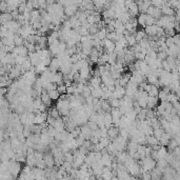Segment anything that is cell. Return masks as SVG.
Masks as SVG:
<instances>
[{"mask_svg":"<svg viewBox=\"0 0 180 180\" xmlns=\"http://www.w3.org/2000/svg\"><path fill=\"white\" fill-rule=\"evenodd\" d=\"M145 150H147V145H141L139 144L137 147V153L141 156V159L145 158Z\"/></svg>","mask_w":180,"mask_h":180,"instance_id":"4316f807","label":"cell"},{"mask_svg":"<svg viewBox=\"0 0 180 180\" xmlns=\"http://www.w3.org/2000/svg\"><path fill=\"white\" fill-rule=\"evenodd\" d=\"M147 37V34H145L144 30H140V31H137V33L135 34V38L137 43H139L141 40H143L144 38Z\"/></svg>","mask_w":180,"mask_h":180,"instance_id":"d6986e66","label":"cell"},{"mask_svg":"<svg viewBox=\"0 0 180 180\" xmlns=\"http://www.w3.org/2000/svg\"><path fill=\"white\" fill-rule=\"evenodd\" d=\"M173 38H174V42H175V45H177L178 47H180V34H176Z\"/></svg>","mask_w":180,"mask_h":180,"instance_id":"74e56055","label":"cell"},{"mask_svg":"<svg viewBox=\"0 0 180 180\" xmlns=\"http://www.w3.org/2000/svg\"><path fill=\"white\" fill-rule=\"evenodd\" d=\"M140 180H152L151 173H147V172L142 173L141 174V176H140Z\"/></svg>","mask_w":180,"mask_h":180,"instance_id":"8d00e7d4","label":"cell"},{"mask_svg":"<svg viewBox=\"0 0 180 180\" xmlns=\"http://www.w3.org/2000/svg\"><path fill=\"white\" fill-rule=\"evenodd\" d=\"M109 103H110V105H111L112 109H119L120 107V100L119 99H114V98H112V99L109 100Z\"/></svg>","mask_w":180,"mask_h":180,"instance_id":"d4e9b609","label":"cell"},{"mask_svg":"<svg viewBox=\"0 0 180 180\" xmlns=\"http://www.w3.org/2000/svg\"><path fill=\"white\" fill-rule=\"evenodd\" d=\"M82 96L84 98H87V97H90V96H92V90L90 89V87L85 85L84 89H83V92H82Z\"/></svg>","mask_w":180,"mask_h":180,"instance_id":"1f68e13d","label":"cell"},{"mask_svg":"<svg viewBox=\"0 0 180 180\" xmlns=\"http://www.w3.org/2000/svg\"><path fill=\"white\" fill-rule=\"evenodd\" d=\"M161 12H162L163 16H175V14H176L175 10L172 9V7H169V5H165V3H164V7L161 9Z\"/></svg>","mask_w":180,"mask_h":180,"instance_id":"7c38bea8","label":"cell"},{"mask_svg":"<svg viewBox=\"0 0 180 180\" xmlns=\"http://www.w3.org/2000/svg\"><path fill=\"white\" fill-rule=\"evenodd\" d=\"M111 180H119V179H118V177H117V176H114V177L112 178Z\"/></svg>","mask_w":180,"mask_h":180,"instance_id":"f6af8a7d","label":"cell"},{"mask_svg":"<svg viewBox=\"0 0 180 180\" xmlns=\"http://www.w3.org/2000/svg\"><path fill=\"white\" fill-rule=\"evenodd\" d=\"M99 141H100L99 138H96V137H92V138H91L92 144H98V143H99Z\"/></svg>","mask_w":180,"mask_h":180,"instance_id":"ab89813d","label":"cell"},{"mask_svg":"<svg viewBox=\"0 0 180 180\" xmlns=\"http://www.w3.org/2000/svg\"><path fill=\"white\" fill-rule=\"evenodd\" d=\"M54 129L58 132H64L65 131V124L62 121V118H59V119H56L55 123H54Z\"/></svg>","mask_w":180,"mask_h":180,"instance_id":"9c48e42d","label":"cell"},{"mask_svg":"<svg viewBox=\"0 0 180 180\" xmlns=\"http://www.w3.org/2000/svg\"><path fill=\"white\" fill-rule=\"evenodd\" d=\"M120 135V129L117 127H113L107 131V136L111 139V141H114L117 137H119Z\"/></svg>","mask_w":180,"mask_h":180,"instance_id":"277c9868","label":"cell"},{"mask_svg":"<svg viewBox=\"0 0 180 180\" xmlns=\"http://www.w3.org/2000/svg\"><path fill=\"white\" fill-rule=\"evenodd\" d=\"M12 20H14L12 14H10V13L0 14V22H1V25L7 24V22H10V21H12Z\"/></svg>","mask_w":180,"mask_h":180,"instance_id":"ba28073f","label":"cell"},{"mask_svg":"<svg viewBox=\"0 0 180 180\" xmlns=\"http://www.w3.org/2000/svg\"><path fill=\"white\" fill-rule=\"evenodd\" d=\"M55 121H56L55 118H53V117H52V116H50V115H49V117H47V124H49L50 127H53L54 123H55Z\"/></svg>","mask_w":180,"mask_h":180,"instance_id":"f35d334b","label":"cell"},{"mask_svg":"<svg viewBox=\"0 0 180 180\" xmlns=\"http://www.w3.org/2000/svg\"><path fill=\"white\" fill-rule=\"evenodd\" d=\"M43 159H44L45 164H47V167L53 169L55 167V157H54V155L52 154L51 151L43 154Z\"/></svg>","mask_w":180,"mask_h":180,"instance_id":"7a4b0ae2","label":"cell"},{"mask_svg":"<svg viewBox=\"0 0 180 180\" xmlns=\"http://www.w3.org/2000/svg\"><path fill=\"white\" fill-rule=\"evenodd\" d=\"M129 14L131 15V17H138L140 15L139 13V7L136 4V2H134L131 7H129Z\"/></svg>","mask_w":180,"mask_h":180,"instance_id":"30bf717a","label":"cell"},{"mask_svg":"<svg viewBox=\"0 0 180 180\" xmlns=\"http://www.w3.org/2000/svg\"><path fill=\"white\" fill-rule=\"evenodd\" d=\"M22 165L20 162H17L15 160H10V167H9V172L12 174L15 179H18V177L20 176V174L22 173Z\"/></svg>","mask_w":180,"mask_h":180,"instance_id":"6da1fadb","label":"cell"},{"mask_svg":"<svg viewBox=\"0 0 180 180\" xmlns=\"http://www.w3.org/2000/svg\"><path fill=\"white\" fill-rule=\"evenodd\" d=\"M147 144L149 147H154V145H158L159 144V140L155 137V136H147Z\"/></svg>","mask_w":180,"mask_h":180,"instance_id":"2e32d148","label":"cell"},{"mask_svg":"<svg viewBox=\"0 0 180 180\" xmlns=\"http://www.w3.org/2000/svg\"><path fill=\"white\" fill-rule=\"evenodd\" d=\"M119 136H121V137L123 138V139H125V140H127L130 138V132L127 131V129H122V130H120V135Z\"/></svg>","mask_w":180,"mask_h":180,"instance_id":"d6a6232c","label":"cell"},{"mask_svg":"<svg viewBox=\"0 0 180 180\" xmlns=\"http://www.w3.org/2000/svg\"><path fill=\"white\" fill-rule=\"evenodd\" d=\"M99 143H100V145L103 147V149H107V147L112 143V141H111V139H110L109 137H107V138H100Z\"/></svg>","mask_w":180,"mask_h":180,"instance_id":"44dd1931","label":"cell"},{"mask_svg":"<svg viewBox=\"0 0 180 180\" xmlns=\"http://www.w3.org/2000/svg\"><path fill=\"white\" fill-rule=\"evenodd\" d=\"M159 87H157L156 85H153L152 84V89L151 91L149 92V96L150 97H158V95H159Z\"/></svg>","mask_w":180,"mask_h":180,"instance_id":"603a6c76","label":"cell"},{"mask_svg":"<svg viewBox=\"0 0 180 180\" xmlns=\"http://www.w3.org/2000/svg\"><path fill=\"white\" fill-rule=\"evenodd\" d=\"M176 67H177L178 73H180V61H179V60H177V59H176Z\"/></svg>","mask_w":180,"mask_h":180,"instance_id":"ee69618b","label":"cell"},{"mask_svg":"<svg viewBox=\"0 0 180 180\" xmlns=\"http://www.w3.org/2000/svg\"><path fill=\"white\" fill-rule=\"evenodd\" d=\"M24 41L25 40L23 39L21 36H19V35L15 36V40H14V42H15L16 47H23V45H24Z\"/></svg>","mask_w":180,"mask_h":180,"instance_id":"cb8c5ba5","label":"cell"},{"mask_svg":"<svg viewBox=\"0 0 180 180\" xmlns=\"http://www.w3.org/2000/svg\"><path fill=\"white\" fill-rule=\"evenodd\" d=\"M143 135H145L147 137V136H153L154 135V129L152 127H147V129L143 131Z\"/></svg>","mask_w":180,"mask_h":180,"instance_id":"d590c367","label":"cell"},{"mask_svg":"<svg viewBox=\"0 0 180 180\" xmlns=\"http://www.w3.org/2000/svg\"><path fill=\"white\" fill-rule=\"evenodd\" d=\"M67 85L65 84H60V85H58V89H57V91H58V93L60 94V95H67Z\"/></svg>","mask_w":180,"mask_h":180,"instance_id":"4dcf8cb0","label":"cell"},{"mask_svg":"<svg viewBox=\"0 0 180 180\" xmlns=\"http://www.w3.org/2000/svg\"><path fill=\"white\" fill-rule=\"evenodd\" d=\"M171 140H172L171 134L164 133V134H163L162 137H161V139L159 140V144L161 145V147H169V144H170V142H171Z\"/></svg>","mask_w":180,"mask_h":180,"instance_id":"5b68a950","label":"cell"},{"mask_svg":"<svg viewBox=\"0 0 180 180\" xmlns=\"http://www.w3.org/2000/svg\"><path fill=\"white\" fill-rule=\"evenodd\" d=\"M101 16H102V19L105 20V19H115V12L112 11L111 9L109 10H104V11L102 12V14H101Z\"/></svg>","mask_w":180,"mask_h":180,"instance_id":"8fae6325","label":"cell"},{"mask_svg":"<svg viewBox=\"0 0 180 180\" xmlns=\"http://www.w3.org/2000/svg\"><path fill=\"white\" fill-rule=\"evenodd\" d=\"M0 12L2 13H7V1H1L0 2Z\"/></svg>","mask_w":180,"mask_h":180,"instance_id":"836d02e7","label":"cell"},{"mask_svg":"<svg viewBox=\"0 0 180 180\" xmlns=\"http://www.w3.org/2000/svg\"><path fill=\"white\" fill-rule=\"evenodd\" d=\"M141 111H142V109H141V107H140L139 105H138V107H134V112H135V113L137 114V115H138V114H140V112H141Z\"/></svg>","mask_w":180,"mask_h":180,"instance_id":"b9f144b4","label":"cell"},{"mask_svg":"<svg viewBox=\"0 0 180 180\" xmlns=\"http://www.w3.org/2000/svg\"><path fill=\"white\" fill-rule=\"evenodd\" d=\"M41 100H42V102H43V104H45L47 105V107H52L53 105H52V99L50 98V95L49 94H41Z\"/></svg>","mask_w":180,"mask_h":180,"instance_id":"9a60e30c","label":"cell"},{"mask_svg":"<svg viewBox=\"0 0 180 180\" xmlns=\"http://www.w3.org/2000/svg\"><path fill=\"white\" fill-rule=\"evenodd\" d=\"M74 155L72 152H67V153H64V161H67V162H74Z\"/></svg>","mask_w":180,"mask_h":180,"instance_id":"f1b7e54d","label":"cell"},{"mask_svg":"<svg viewBox=\"0 0 180 180\" xmlns=\"http://www.w3.org/2000/svg\"><path fill=\"white\" fill-rule=\"evenodd\" d=\"M158 25L157 24H154V25H149L144 29V32L147 34V36L151 37V36H157L158 33Z\"/></svg>","mask_w":180,"mask_h":180,"instance_id":"52a82bcc","label":"cell"},{"mask_svg":"<svg viewBox=\"0 0 180 180\" xmlns=\"http://www.w3.org/2000/svg\"><path fill=\"white\" fill-rule=\"evenodd\" d=\"M158 153V158L159 159H165V157H167V155L169 153H167V147H161L159 150L157 151Z\"/></svg>","mask_w":180,"mask_h":180,"instance_id":"ffe728a7","label":"cell"},{"mask_svg":"<svg viewBox=\"0 0 180 180\" xmlns=\"http://www.w3.org/2000/svg\"><path fill=\"white\" fill-rule=\"evenodd\" d=\"M164 133H165V132H164V130H163L162 127H161V129H158V130H154V136H155L158 140L161 139V137H162Z\"/></svg>","mask_w":180,"mask_h":180,"instance_id":"83f0119b","label":"cell"},{"mask_svg":"<svg viewBox=\"0 0 180 180\" xmlns=\"http://www.w3.org/2000/svg\"><path fill=\"white\" fill-rule=\"evenodd\" d=\"M125 39H127V45H129V47H135V45L137 44V41H136L135 35L129 36V37H127Z\"/></svg>","mask_w":180,"mask_h":180,"instance_id":"7402d4cb","label":"cell"},{"mask_svg":"<svg viewBox=\"0 0 180 180\" xmlns=\"http://www.w3.org/2000/svg\"><path fill=\"white\" fill-rule=\"evenodd\" d=\"M32 3H33L34 10H39V2H38L37 0H33V1H32Z\"/></svg>","mask_w":180,"mask_h":180,"instance_id":"60d3db41","label":"cell"},{"mask_svg":"<svg viewBox=\"0 0 180 180\" xmlns=\"http://www.w3.org/2000/svg\"><path fill=\"white\" fill-rule=\"evenodd\" d=\"M47 114H49L50 116H52L53 118H55V119H59V118H61L60 117V113H59V110L56 107V105L55 107H50L49 109V111H47Z\"/></svg>","mask_w":180,"mask_h":180,"instance_id":"4fadbf2b","label":"cell"},{"mask_svg":"<svg viewBox=\"0 0 180 180\" xmlns=\"http://www.w3.org/2000/svg\"><path fill=\"white\" fill-rule=\"evenodd\" d=\"M87 125L90 127V129L92 130V131H97L98 129H99V127H98V124L96 122H93V121H89V122L87 123Z\"/></svg>","mask_w":180,"mask_h":180,"instance_id":"e575fe53","label":"cell"},{"mask_svg":"<svg viewBox=\"0 0 180 180\" xmlns=\"http://www.w3.org/2000/svg\"><path fill=\"white\" fill-rule=\"evenodd\" d=\"M167 54L165 52H158L157 53V59H159L160 61H164V60L167 59Z\"/></svg>","mask_w":180,"mask_h":180,"instance_id":"f546056e","label":"cell"},{"mask_svg":"<svg viewBox=\"0 0 180 180\" xmlns=\"http://www.w3.org/2000/svg\"><path fill=\"white\" fill-rule=\"evenodd\" d=\"M13 54H16L18 56H22V57H29V50L23 45V47H16L13 51Z\"/></svg>","mask_w":180,"mask_h":180,"instance_id":"3957f363","label":"cell"},{"mask_svg":"<svg viewBox=\"0 0 180 180\" xmlns=\"http://www.w3.org/2000/svg\"><path fill=\"white\" fill-rule=\"evenodd\" d=\"M47 94L50 95V98H51L52 100H55V101H58L59 100V98H60V94L58 93V91L56 90V91H50V92H47Z\"/></svg>","mask_w":180,"mask_h":180,"instance_id":"484cf974","label":"cell"},{"mask_svg":"<svg viewBox=\"0 0 180 180\" xmlns=\"http://www.w3.org/2000/svg\"><path fill=\"white\" fill-rule=\"evenodd\" d=\"M133 3H134V1H131V0H127V1H125V7H127V9H129V7H131Z\"/></svg>","mask_w":180,"mask_h":180,"instance_id":"7bdbcfd3","label":"cell"},{"mask_svg":"<svg viewBox=\"0 0 180 180\" xmlns=\"http://www.w3.org/2000/svg\"><path fill=\"white\" fill-rule=\"evenodd\" d=\"M103 90L101 89V87H97V89H94L93 91H92V96H93L94 98H97V99H101L103 96Z\"/></svg>","mask_w":180,"mask_h":180,"instance_id":"ac0fdd59","label":"cell"},{"mask_svg":"<svg viewBox=\"0 0 180 180\" xmlns=\"http://www.w3.org/2000/svg\"><path fill=\"white\" fill-rule=\"evenodd\" d=\"M78 125L76 124L75 122H74L73 120H70L69 122L67 123H65V131L67 132V133H73L74 131L76 130V127H77Z\"/></svg>","mask_w":180,"mask_h":180,"instance_id":"e0dca14e","label":"cell"},{"mask_svg":"<svg viewBox=\"0 0 180 180\" xmlns=\"http://www.w3.org/2000/svg\"><path fill=\"white\" fill-rule=\"evenodd\" d=\"M137 20H138V24H139L140 27H143V29L147 27V14H140L137 17Z\"/></svg>","mask_w":180,"mask_h":180,"instance_id":"5bb4252c","label":"cell"},{"mask_svg":"<svg viewBox=\"0 0 180 180\" xmlns=\"http://www.w3.org/2000/svg\"><path fill=\"white\" fill-rule=\"evenodd\" d=\"M159 105V99L158 97H149L147 99V109L155 110Z\"/></svg>","mask_w":180,"mask_h":180,"instance_id":"8992f818","label":"cell"}]
</instances>
